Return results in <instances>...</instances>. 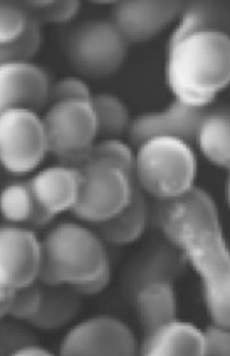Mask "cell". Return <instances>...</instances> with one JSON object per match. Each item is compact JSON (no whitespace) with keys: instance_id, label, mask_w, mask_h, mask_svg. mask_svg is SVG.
Segmentation results:
<instances>
[{"instance_id":"cell-27","label":"cell","mask_w":230,"mask_h":356,"mask_svg":"<svg viewBox=\"0 0 230 356\" xmlns=\"http://www.w3.org/2000/svg\"><path fill=\"white\" fill-rule=\"evenodd\" d=\"M29 15L22 3L0 2V44L14 42L26 32Z\"/></svg>"},{"instance_id":"cell-28","label":"cell","mask_w":230,"mask_h":356,"mask_svg":"<svg viewBox=\"0 0 230 356\" xmlns=\"http://www.w3.org/2000/svg\"><path fill=\"white\" fill-rule=\"evenodd\" d=\"M44 299V289L40 287V282L20 287L14 291V299H12V306L9 311V316L17 319V321L29 323L35 314L39 313L40 305Z\"/></svg>"},{"instance_id":"cell-15","label":"cell","mask_w":230,"mask_h":356,"mask_svg":"<svg viewBox=\"0 0 230 356\" xmlns=\"http://www.w3.org/2000/svg\"><path fill=\"white\" fill-rule=\"evenodd\" d=\"M29 187L39 207L56 217L74 207L79 193V170L66 165L47 167L31 178Z\"/></svg>"},{"instance_id":"cell-17","label":"cell","mask_w":230,"mask_h":356,"mask_svg":"<svg viewBox=\"0 0 230 356\" xmlns=\"http://www.w3.org/2000/svg\"><path fill=\"white\" fill-rule=\"evenodd\" d=\"M148 222V207L143 192L136 187L133 190L131 202L120 213L108 220L96 224L101 241L113 245L133 244L143 236Z\"/></svg>"},{"instance_id":"cell-6","label":"cell","mask_w":230,"mask_h":356,"mask_svg":"<svg viewBox=\"0 0 230 356\" xmlns=\"http://www.w3.org/2000/svg\"><path fill=\"white\" fill-rule=\"evenodd\" d=\"M130 44L111 20L96 19L79 24L66 39V54L79 74L92 79L110 78L123 67Z\"/></svg>"},{"instance_id":"cell-33","label":"cell","mask_w":230,"mask_h":356,"mask_svg":"<svg viewBox=\"0 0 230 356\" xmlns=\"http://www.w3.org/2000/svg\"><path fill=\"white\" fill-rule=\"evenodd\" d=\"M12 299H14V291L0 286V319L9 314Z\"/></svg>"},{"instance_id":"cell-3","label":"cell","mask_w":230,"mask_h":356,"mask_svg":"<svg viewBox=\"0 0 230 356\" xmlns=\"http://www.w3.org/2000/svg\"><path fill=\"white\" fill-rule=\"evenodd\" d=\"M110 267L104 242L76 222L52 227L40 242L38 282L46 287H74L92 281Z\"/></svg>"},{"instance_id":"cell-31","label":"cell","mask_w":230,"mask_h":356,"mask_svg":"<svg viewBox=\"0 0 230 356\" xmlns=\"http://www.w3.org/2000/svg\"><path fill=\"white\" fill-rule=\"evenodd\" d=\"M110 281H111V267H108V269L104 270L101 276L92 279V281H88V282H83V284H79V286H74L72 289H74L79 296H96V294L103 293V291L110 286Z\"/></svg>"},{"instance_id":"cell-29","label":"cell","mask_w":230,"mask_h":356,"mask_svg":"<svg viewBox=\"0 0 230 356\" xmlns=\"http://www.w3.org/2000/svg\"><path fill=\"white\" fill-rule=\"evenodd\" d=\"M92 95L91 89L81 78H63L49 86V96L47 101L51 104L64 103V101H84V103H91Z\"/></svg>"},{"instance_id":"cell-24","label":"cell","mask_w":230,"mask_h":356,"mask_svg":"<svg viewBox=\"0 0 230 356\" xmlns=\"http://www.w3.org/2000/svg\"><path fill=\"white\" fill-rule=\"evenodd\" d=\"M42 47V27L35 19L29 17L26 32L17 40L0 44V66L10 63H32Z\"/></svg>"},{"instance_id":"cell-11","label":"cell","mask_w":230,"mask_h":356,"mask_svg":"<svg viewBox=\"0 0 230 356\" xmlns=\"http://www.w3.org/2000/svg\"><path fill=\"white\" fill-rule=\"evenodd\" d=\"M183 2L172 0H126L115 2L111 22L128 44H141L151 40L170 27L183 10Z\"/></svg>"},{"instance_id":"cell-20","label":"cell","mask_w":230,"mask_h":356,"mask_svg":"<svg viewBox=\"0 0 230 356\" xmlns=\"http://www.w3.org/2000/svg\"><path fill=\"white\" fill-rule=\"evenodd\" d=\"M0 216L12 225H32V227H42L52 218L35 202L29 181H15L2 188Z\"/></svg>"},{"instance_id":"cell-14","label":"cell","mask_w":230,"mask_h":356,"mask_svg":"<svg viewBox=\"0 0 230 356\" xmlns=\"http://www.w3.org/2000/svg\"><path fill=\"white\" fill-rule=\"evenodd\" d=\"M187 261L175 245L153 244L131 262L123 277V293L133 299L136 291L155 282H175L185 273Z\"/></svg>"},{"instance_id":"cell-7","label":"cell","mask_w":230,"mask_h":356,"mask_svg":"<svg viewBox=\"0 0 230 356\" xmlns=\"http://www.w3.org/2000/svg\"><path fill=\"white\" fill-rule=\"evenodd\" d=\"M42 124L47 153H52L59 160V165L79 168L98 136V123L91 103H54L42 116Z\"/></svg>"},{"instance_id":"cell-26","label":"cell","mask_w":230,"mask_h":356,"mask_svg":"<svg viewBox=\"0 0 230 356\" xmlns=\"http://www.w3.org/2000/svg\"><path fill=\"white\" fill-rule=\"evenodd\" d=\"M91 160L113 161V163L120 165L124 172H128L133 177L135 153H133L130 145H126L124 141L116 140V138H106V140L99 141V143H95L90 149H88L84 163H86V161H91Z\"/></svg>"},{"instance_id":"cell-19","label":"cell","mask_w":230,"mask_h":356,"mask_svg":"<svg viewBox=\"0 0 230 356\" xmlns=\"http://www.w3.org/2000/svg\"><path fill=\"white\" fill-rule=\"evenodd\" d=\"M179 24L172 32L168 46L197 32L229 34L230 10L227 2H190L181 10Z\"/></svg>"},{"instance_id":"cell-2","label":"cell","mask_w":230,"mask_h":356,"mask_svg":"<svg viewBox=\"0 0 230 356\" xmlns=\"http://www.w3.org/2000/svg\"><path fill=\"white\" fill-rule=\"evenodd\" d=\"M165 79L176 101L205 109L230 83L229 34L197 32L168 46Z\"/></svg>"},{"instance_id":"cell-13","label":"cell","mask_w":230,"mask_h":356,"mask_svg":"<svg viewBox=\"0 0 230 356\" xmlns=\"http://www.w3.org/2000/svg\"><path fill=\"white\" fill-rule=\"evenodd\" d=\"M49 78L34 63H10L0 66V113L29 109L38 113L49 101Z\"/></svg>"},{"instance_id":"cell-30","label":"cell","mask_w":230,"mask_h":356,"mask_svg":"<svg viewBox=\"0 0 230 356\" xmlns=\"http://www.w3.org/2000/svg\"><path fill=\"white\" fill-rule=\"evenodd\" d=\"M204 355H211V356L230 355V334L227 327L212 325L204 331Z\"/></svg>"},{"instance_id":"cell-1","label":"cell","mask_w":230,"mask_h":356,"mask_svg":"<svg viewBox=\"0 0 230 356\" xmlns=\"http://www.w3.org/2000/svg\"><path fill=\"white\" fill-rule=\"evenodd\" d=\"M155 224L199 274L205 307L213 325L230 326V261L219 210L204 188L160 200Z\"/></svg>"},{"instance_id":"cell-21","label":"cell","mask_w":230,"mask_h":356,"mask_svg":"<svg viewBox=\"0 0 230 356\" xmlns=\"http://www.w3.org/2000/svg\"><path fill=\"white\" fill-rule=\"evenodd\" d=\"M202 155L215 167H230V118L227 111L205 113L195 135Z\"/></svg>"},{"instance_id":"cell-8","label":"cell","mask_w":230,"mask_h":356,"mask_svg":"<svg viewBox=\"0 0 230 356\" xmlns=\"http://www.w3.org/2000/svg\"><path fill=\"white\" fill-rule=\"evenodd\" d=\"M47 155L42 118L29 109L0 113V165L12 175H27Z\"/></svg>"},{"instance_id":"cell-16","label":"cell","mask_w":230,"mask_h":356,"mask_svg":"<svg viewBox=\"0 0 230 356\" xmlns=\"http://www.w3.org/2000/svg\"><path fill=\"white\" fill-rule=\"evenodd\" d=\"M145 356H204V331L192 323L172 321L145 334L140 346Z\"/></svg>"},{"instance_id":"cell-25","label":"cell","mask_w":230,"mask_h":356,"mask_svg":"<svg viewBox=\"0 0 230 356\" xmlns=\"http://www.w3.org/2000/svg\"><path fill=\"white\" fill-rule=\"evenodd\" d=\"M22 7L27 15L38 20L39 24H66L78 15L81 2L78 0H49V2H24Z\"/></svg>"},{"instance_id":"cell-12","label":"cell","mask_w":230,"mask_h":356,"mask_svg":"<svg viewBox=\"0 0 230 356\" xmlns=\"http://www.w3.org/2000/svg\"><path fill=\"white\" fill-rule=\"evenodd\" d=\"M205 109L192 108L180 101H173L168 108L155 113H145L131 120L128 128V136L133 147H140L143 141L167 136V138H179L185 143H195L197 129L202 118L205 116Z\"/></svg>"},{"instance_id":"cell-32","label":"cell","mask_w":230,"mask_h":356,"mask_svg":"<svg viewBox=\"0 0 230 356\" xmlns=\"http://www.w3.org/2000/svg\"><path fill=\"white\" fill-rule=\"evenodd\" d=\"M12 355H15V356H49L52 353L49 350H46V348L35 345V343H29V345H24V346L17 348V350H15Z\"/></svg>"},{"instance_id":"cell-18","label":"cell","mask_w":230,"mask_h":356,"mask_svg":"<svg viewBox=\"0 0 230 356\" xmlns=\"http://www.w3.org/2000/svg\"><path fill=\"white\" fill-rule=\"evenodd\" d=\"M131 301L138 311L143 334H150L176 318V294L172 282H155L141 287Z\"/></svg>"},{"instance_id":"cell-22","label":"cell","mask_w":230,"mask_h":356,"mask_svg":"<svg viewBox=\"0 0 230 356\" xmlns=\"http://www.w3.org/2000/svg\"><path fill=\"white\" fill-rule=\"evenodd\" d=\"M79 311V294L72 287L66 291L60 289V286H56L51 287V291H44V299L39 313L29 323L42 331L60 330L78 316Z\"/></svg>"},{"instance_id":"cell-5","label":"cell","mask_w":230,"mask_h":356,"mask_svg":"<svg viewBox=\"0 0 230 356\" xmlns=\"http://www.w3.org/2000/svg\"><path fill=\"white\" fill-rule=\"evenodd\" d=\"M79 193L71 212L88 224H101L115 217L131 202L135 180L120 165L91 160L81 165Z\"/></svg>"},{"instance_id":"cell-23","label":"cell","mask_w":230,"mask_h":356,"mask_svg":"<svg viewBox=\"0 0 230 356\" xmlns=\"http://www.w3.org/2000/svg\"><path fill=\"white\" fill-rule=\"evenodd\" d=\"M91 106L95 109L96 123H98V135L115 138L128 131L131 123L130 111L118 96L108 92L92 96Z\"/></svg>"},{"instance_id":"cell-10","label":"cell","mask_w":230,"mask_h":356,"mask_svg":"<svg viewBox=\"0 0 230 356\" xmlns=\"http://www.w3.org/2000/svg\"><path fill=\"white\" fill-rule=\"evenodd\" d=\"M40 241L34 230L0 225V286L20 289L38 282Z\"/></svg>"},{"instance_id":"cell-4","label":"cell","mask_w":230,"mask_h":356,"mask_svg":"<svg viewBox=\"0 0 230 356\" xmlns=\"http://www.w3.org/2000/svg\"><path fill=\"white\" fill-rule=\"evenodd\" d=\"M195 153L185 141L156 136L136 147L133 180L143 193L172 200L195 187Z\"/></svg>"},{"instance_id":"cell-9","label":"cell","mask_w":230,"mask_h":356,"mask_svg":"<svg viewBox=\"0 0 230 356\" xmlns=\"http://www.w3.org/2000/svg\"><path fill=\"white\" fill-rule=\"evenodd\" d=\"M59 353L64 356H131L140 353V346L126 323L113 316H95L67 331Z\"/></svg>"}]
</instances>
